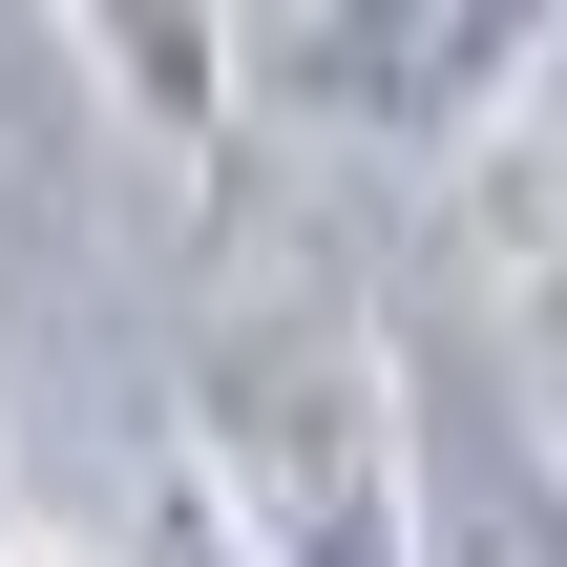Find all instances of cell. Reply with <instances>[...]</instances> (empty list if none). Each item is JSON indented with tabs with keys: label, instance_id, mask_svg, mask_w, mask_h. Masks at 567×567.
<instances>
[{
	"label": "cell",
	"instance_id": "6",
	"mask_svg": "<svg viewBox=\"0 0 567 567\" xmlns=\"http://www.w3.org/2000/svg\"><path fill=\"white\" fill-rule=\"evenodd\" d=\"M126 567H252V547H231V505L168 463V484H147V526H126Z\"/></svg>",
	"mask_w": 567,
	"mask_h": 567
},
{
	"label": "cell",
	"instance_id": "3",
	"mask_svg": "<svg viewBox=\"0 0 567 567\" xmlns=\"http://www.w3.org/2000/svg\"><path fill=\"white\" fill-rule=\"evenodd\" d=\"M421 567H567V463L505 358H421Z\"/></svg>",
	"mask_w": 567,
	"mask_h": 567
},
{
	"label": "cell",
	"instance_id": "5",
	"mask_svg": "<svg viewBox=\"0 0 567 567\" xmlns=\"http://www.w3.org/2000/svg\"><path fill=\"white\" fill-rule=\"evenodd\" d=\"M505 379H526V421H547V463H567V210L505 231Z\"/></svg>",
	"mask_w": 567,
	"mask_h": 567
},
{
	"label": "cell",
	"instance_id": "2",
	"mask_svg": "<svg viewBox=\"0 0 567 567\" xmlns=\"http://www.w3.org/2000/svg\"><path fill=\"white\" fill-rule=\"evenodd\" d=\"M547 84H567L547 0H274L252 21V105L295 147H379V168H463Z\"/></svg>",
	"mask_w": 567,
	"mask_h": 567
},
{
	"label": "cell",
	"instance_id": "4",
	"mask_svg": "<svg viewBox=\"0 0 567 567\" xmlns=\"http://www.w3.org/2000/svg\"><path fill=\"white\" fill-rule=\"evenodd\" d=\"M63 63H84V84L147 126V168H168V189H210V168H231V105H252V21H210V0H105Z\"/></svg>",
	"mask_w": 567,
	"mask_h": 567
},
{
	"label": "cell",
	"instance_id": "7",
	"mask_svg": "<svg viewBox=\"0 0 567 567\" xmlns=\"http://www.w3.org/2000/svg\"><path fill=\"white\" fill-rule=\"evenodd\" d=\"M0 567H21V463H0Z\"/></svg>",
	"mask_w": 567,
	"mask_h": 567
},
{
	"label": "cell",
	"instance_id": "8",
	"mask_svg": "<svg viewBox=\"0 0 567 567\" xmlns=\"http://www.w3.org/2000/svg\"><path fill=\"white\" fill-rule=\"evenodd\" d=\"M547 168H567V84H547Z\"/></svg>",
	"mask_w": 567,
	"mask_h": 567
},
{
	"label": "cell",
	"instance_id": "1",
	"mask_svg": "<svg viewBox=\"0 0 567 567\" xmlns=\"http://www.w3.org/2000/svg\"><path fill=\"white\" fill-rule=\"evenodd\" d=\"M252 567H421V358L358 295H252L189 337V442H168Z\"/></svg>",
	"mask_w": 567,
	"mask_h": 567
}]
</instances>
